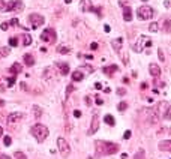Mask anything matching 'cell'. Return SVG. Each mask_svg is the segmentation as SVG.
Segmentation results:
<instances>
[{"instance_id": "obj_1", "label": "cell", "mask_w": 171, "mask_h": 159, "mask_svg": "<svg viewBox=\"0 0 171 159\" xmlns=\"http://www.w3.org/2000/svg\"><path fill=\"white\" fill-rule=\"evenodd\" d=\"M96 153L98 155H114L119 150V144L110 141H96Z\"/></svg>"}, {"instance_id": "obj_2", "label": "cell", "mask_w": 171, "mask_h": 159, "mask_svg": "<svg viewBox=\"0 0 171 159\" xmlns=\"http://www.w3.org/2000/svg\"><path fill=\"white\" fill-rule=\"evenodd\" d=\"M30 134L36 138L38 143H42V141H45V138L48 137V128L45 126V125H42V123H36V125L32 126Z\"/></svg>"}, {"instance_id": "obj_3", "label": "cell", "mask_w": 171, "mask_h": 159, "mask_svg": "<svg viewBox=\"0 0 171 159\" xmlns=\"http://www.w3.org/2000/svg\"><path fill=\"white\" fill-rule=\"evenodd\" d=\"M24 9V5L21 0H11L8 5H5V12H21Z\"/></svg>"}, {"instance_id": "obj_4", "label": "cell", "mask_w": 171, "mask_h": 159, "mask_svg": "<svg viewBox=\"0 0 171 159\" xmlns=\"http://www.w3.org/2000/svg\"><path fill=\"white\" fill-rule=\"evenodd\" d=\"M153 14H155V11L150 6H140L137 11V17L140 20H150L153 17Z\"/></svg>"}, {"instance_id": "obj_5", "label": "cell", "mask_w": 171, "mask_h": 159, "mask_svg": "<svg viewBox=\"0 0 171 159\" xmlns=\"http://www.w3.org/2000/svg\"><path fill=\"white\" fill-rule=\"evenodd\" d=\"M57 147H59V152H60V155L63 158H68L71 155V147L65 138H62V137L57 138Z\"/></svg>"}, {"instance_id": "obj_6", "label": "cell", "mask_w": 171, "mask_h": 159, "mask_svg": "<svg viewBox=\"0 0 171 159\" xmlns=\"http://www.w3.org/2000/svg\"><path fill=\"white\" fill-rule=\"evenodd\" d=\"M41 39L44 42H50V44H53V42H56V30L54 29H45L42 33H41Z\"/></svg>"}, {"instance_id": "obj_7", "label": "cell", "mask_w": 171, "mask_h": 159, "mask_svg": "<svg viewBox=\"0 0 171 159\" xmlns=\"http://www.w3.org/2000/svg\"><path fill=\"white\" fill-rule=\"evenodd\" d=\"M29 21L32 23V27L38 29L39 26H42V24L45 23V18H44L41 14H30V15H29Z\"/></svg>"}, {"instance_id": "obj_8", "label": "cell", "mask_w": 171, "mask_h": 159, "mask_svg": "<svg viewBox=\"0 0 171 159\" xmlns=\"http://www.w3.org/2000/svg\"><path fill=\"white\" fill-rule=\"evenodd\" d=\"M144 45H146V47H152V41H150V39H147V36H144V35H141V38L138 39V42L135 44V51L137 53H140V51H143L144 50Z\"/></svg>"}, {"instance_id": "obj_9", "label": "cell", "mask_w": 171, "mask_h": 159, "mask_svg": "<svg viewBox=\"0 0 171 159\" xmlns=\"http://www.w3.org/2000/svg\"><path fill=\"white\" fill-rule=\"evenodd\" d=\"M99 128V116H98V113H95L93 117H92V123H90V129H89V134L93 135L95 132L98 131Z\"/></svg>"}, {"instance_id": "obj_10", "label": "cell", "mask_w": 171, "mask_h": 159, "mask_svg": "<svg viewBox=\"0 0 171 159\" xmlns=\"http://www.w3.org/2000/svg\"><path fill=\"white\" fill-rule=\"evenodd\" d=\"M80 9L83 12H92L93 11V3H92V0H81L80 2Z\"/></svg>"}, {"instance_id": "obj_11", "label": "cell", "mask_w": 171, "mask_h": 159, "mask_svg": "<svg viewBox=\"0 0 171 159\" xmlns=\"http://www.w3.org/2000/svg\"><path fill=\"white\" fill-rule=\"evenodd\" d=\"M149 72H150V75H152L153 78H158L161 75V68L156 63H150L149 65Z\"/></svg>"}, {"instance_id": "obj_12", "label": "cell", "mask_w": 171, "mask_h": 159, "mask_svg": "<svg viewBox=\"0 0 171 159\" xmlns=\"http://www.w3.org/2000/svg\"><path fill=\"white\" fill-rule=\"evenodd\" d=\"M56 68L60 71L62 75H68L69 74V65L65 62H56Z\"/></svg>"}, {"instance_id": "obj_13", "label": "cell", "mask_w": 171, "mask_h": 159, "mask_svg": "<svg viewBox=\"0 0 171 159\" xmlns=\"http://www.w3.org/2000/svg\"><path fill=\"white\" fill-rule=\"evenodd\" d=\"M158 147H159V150H162V152H171V140L161 141Z\"/></svg>"}, {"instance_id": "obj_14", "label": "cell", "mask_w": 171, "mask_h": 159, "mask_svg": "<svg viewBox=\"0 0 171 159\" xmlns=\"http://www.w3.org/2000/svg\"><path fill=\"white\" fill-rule=\"evenodd\" d=\"M21 71H23V65H21V63H17V62L12 65V66H11V69H9V72H12V75H14V77L18 75Z\"/></svg>"}, {"instance_id": "obj_15", "label": "cell", "mask_w": 171, "mask_h": 159, "mask_svg": "<svg viewBox=\"0 0 171 159\" xmlns=\"http://www.w3.org/2000/svg\"><path fill=\"white\" fill-rule=\"evenodd\" d=\"M20 119H23V113H11V114L8 116V122L9 123H15L17 120H20Z\"/></svg>"}, {"instance_id": "obj_16", "label": "cell", "mask_w": 171, "mask_h": 159, "mask_svg": "<svg viewBox=\"0 0 171 159\" xmlns=\"http://www.w3.org/2000/svg\"><path fill=\"white\" fill-rule=\"evenodd\" d=\"M102 71H104L107 75H113L114 72L119 71V68H117V65H110V66H105V68H104Z\"/></svg>"}, {"instance_id": "obj_17", "label": "cell", "mask_w": 171, "mask_h": 159, "mask_svg": "<svg viewBox=\"0 0 171 159\" xmlns=\"http://www.w3.org/2000/svg\"><path fill=\"white\" fill-rule=\"evenodd\" d=\"M122 44H123V39H122V38H117V39H114V41H111V45H113V48H114L117 53L122 50Z\"/></svg>"}, {"instance_id": "obj_18", "label": "cell", "mask_w": 171, "mask_h": 159, "mask_svg": "<svg viewBox=\"0 0 171 159\" xmlns=\"http://www.w3.org/2000/svg\"><path fill=\"white\" fill-rule=\"evenodd\" d=\"M72 80H74V81H83V80H84V74L78 69L75 72H72Z\"/></svg>"}, {"instance_id": "obj_19", "label": "cell", "mask_w": 171, "mask_h": 159, "mask_svg": "<svg viewBox=\"0 0 171 159\" xmlns=\"http://www.w3.org/2000/svg\"><path fill=\"white\" fill-rule=\"evenodd\" d=\"M123 20L125 21H131V20H132V11H131V8L123 9Z\"/></svg>"}, {"instance_id": "obj_20", "label": "cell", "mask_w": 171, "mask_h": 159, "mask_svg": "<svg viewBox=\"0 0 171 159\" xmlns=\"http://www.w3.org/2000/svg\"><path fill=\"white\" fill-rule=\"evenodd\" d=\"M24 63L27 66H33L35 65V59L32 54H24Z\"/></svg>"}, {"instance_id": "obj_21", "label": "cell", "mask_w": 171, "mask_h": 159, "mask_svg": "<svg viewBox=\"0 0 171 159\" xmlns=\"http://www.w3.org/2000/svg\"><path fill=\"white\" fill-rule=\"evenodd\" d=\"M104 120H105V123H107V125H110V126H114V123H116V122H114V117L111 116V114H107Z\"/></svg>"}, {"instance_id": "obj_22", "label": "cell", "mask_w": 171, "mask_h": 159, "mask_svg": "<svg viewBox=\"0 0 171 159\" xmlns=\"http://www.w3.org/2000/svg\"><path fill=\"white\" fill-rule=\"evenodd\" d=\"M164 32L171 33V20H165L164 21Z\"/></svg>"}, {"instance_id": "obj_23", "label": "cell", "mask_w": 171, "mask_h": 159, "mask_svg": "<svg viewBox=\"0 0 171 159\" xmlns=\"http://www.w3.org/2000/svg\"><path fill=\"white\" fill-rule=\"evenodd\" d=\"M11 53V50L8 48V47H0V59L2 57H6Z\"/></svg>"}, {"instance_id": "obj_24", "label": "cell", "mask_w": 171, "mask_h": 159, "mask_svg": "<svg viewBox=\"0 0 171 159\" xmlns=\"http://www.w3.org/2000/svg\"><path fill=\"white\" fill-rule=\"evenodd\" d=\"M33 113H35V119H39L42 116V110H41V107H38V105H33Z\"/></svg>"}, {"instance_id": "obj_25", "label": "cell", "mask_w": 171, "mask_h": 159, "mask_svg": "<svg viewBox=\"0 0 171 159\" xmlns=\"http://www.w3.org/2000/svg\"><path fill=\"white\" fill-rule=\"evenodd\" d=\"M57 51H59V53H60V54H68V53H69L71 50H69L68 47H63V45H60V47H59V48H57Z\"/></svg>"}, {"instance_id": "obj_26", "label": "cell", "mask_w": 171, "mask_h": 159, "mask_svg": "<svg viewBox=\"0 0 171 159\" xmlns=\"http://www.w3.org/2000/svg\"><path fill=\"white\" fill-rule=\"evenodd\" d=\"M17 45H18V38L12 36V38L9 39V47H17Z\"/></svg>"}, {"instance_id": "obj_27", "label": "cell", "mask_w": 171, "mask_h": 159, "mask_svg": "<svg viewBox=\"0 0 171 159\" xmlns=\"http://www.w3.org/2000/svg\"><path fill=\"white\" fill-rule=\"evenodd\" d=\"M149 30L153 32V33L159 30V26H158V23H152V24H150V26H149Z\"/></svg>"}, {"instance_id": "obj_28", "label": "cell", "mask_w": 171, "mask_h": 159, "mask_svg": "<svg viewBox=\"0 0 171 159\" xmlns=\"http://www.w3.org/2000/svg\"><path fill=\"white\" fill-rule=\"evenodd\" d=\"M134 159H146L144 158V150H138L135 153V156H134Z\"/></svg>"}, {"instance_id": "obj_29", "label": "cell", "mask_w": 171, "mask_h": 159, "mask_svg": "<svg viewBox=\"0 0 171 159\" xmlns=\"http://www.w3.org/2000/svg\"><path fill=\"white\" fill-rule=\"evenodd\" d=\"M30 44H32V36L30 35H26L24 36V47H29Z\"/></svg>"}, {"instance_id": "obj_30", "label": "cell", "mask_w": 171, "mask_h": 159, "mask_svg": "<svg viewBox=\"0 0 171 159\" xmlns=\"http://www.w3.org/2000/svg\"><path fill=\"white\" fill-rule=\"evenodd\" d=\"M164 119H165V120H171V105H168L167 113H165V116H164Z\"/></svg>"}, {"instance_id": "obj_31", "label": "cell", "mask_w": 171, "mask_h": 159, "mask_svg": "<svg viewBox=\"0 0 171 159\" xmlns=\"http://www.w3.org/2000/svg\"><path fill=\"white\" fill-rule=\"evenodd\" d=\"M126 108H128V104L126 102H120L119 105H117V110H119V111H125Z\"/></svg>"}, {"instance_id": "obj_32", "label": "cell", "mask_w": 171, "mask_h": 159, "mask_svg": "<svg viewBox=\"0 0 171 159\" xmlns=\"http://www.w3.org/2000/svg\"><path fill=\"white\" fill-rule=\"evenodd\" d=\"M11 143H12V140H11V137H8V135H6V137L3 138V144L6 146V147H9V146H11Z\"/></svg>"}, {"instance_id": "obj_33", "label": "cell", "mask_w": 171, "mask_h": 159, "mask_svg": "<svg viewBox=\"0 0 171 159\" xmlns=\"http://www.w3.org/2000/svg\"><path fill=\"white\" fill-rule=\"evenodd\" d=\"M15 158H17V159H27L23 152H15Z\"/></svg>"}, {"instance_id": "obj_34", "label": "cell", "mask_w": 171, "mask_h": 159, "mask_svg": "<svg viewBox=\"0 0 171 159\" xmlns=\"http://www.w3.org/2000/svg\"><path fill=\"white\" fill-rule=\"evenodd\" d=\"M158 54H159V60L165 62V57H164V51H162V48H159V50H158Z\"/></svg>"}, {"instance_id": "obj_35", "label": "cell", "mask_w": 171, "mask_h": 159, "mask_svg": "<svg viewBox=\"0 0 171 159\" xmlns=\"http://www.w3.org/2000/svg\"><path fill=\"white\" fill-rule=\"evenodd\" d=\"M131 135H132V132H131V131H125L123 138H125V140H129V138H131Z\"/></svg>"}, {"instance_id": "obj_36", "label": "cell", "mask_w": 171, "mask_h": 159, "mask_svg": "<svg viewBox=\"0 0 171 159\" xmlns=\"http://www.w3.org/2000/svg\"><path fill=\"white\" fill-rule=\"evenodd\" d=\"M80 71H89V72H93V68H92V66H81Z\"/></svg>"}, {"instance_id": "obj_37", "label": "cell", "mask_w": 171, "mask_h": 159, "mask_svg": "<svg viewBox=\"0 0 171 159\" xmlns=\"http://www.w3.org/2000/svg\"><path fill=\"white\" fill-rule=\"evenodd\" d=\"M15 81H17V78H15V77H11V78H8V83H9L8 86H14V84H15Z\"/></svg>"}, {"instance_id": "obj_38", "label": "cell", "mask_w": 171, "mask_h": 159, "mask_svg": "<svg viewBox=\"0 0 171 159\" xmlns=\"http://www.w3.org/2000/svg\"><path fill=\"white\" fill-rule=\"evenodd\" d=\"M9 24H12V26H18V24H20V21H18V18H12Z\"/></svg>"}, {"instance_id": "obj_39", "label": "cell", "mask_w": 171, "mask_h": 159, "mask_svg": "<svg viewBox=\"0 0 171 159\" xmlns=\"http://www.w3.org/2000/svg\"><path fill=\"white\" fill-rule=\"evenodd\" d=\"M0 27H2V30H8L9 23H2V26H0Z\"/></svg>"}, {"instance_id": "obj_40", "label": "cell", "mask_w": 171, "mask_h": 159, "mask_svg": "<svg viewBox=\"0 0 171 159\" xmlns=\"http://www.w3.org/2000/svg\"><path fill=\"white\" fill-rule=\"evenodd\" d=\"M125 93H126V90H125V89H117V95H120V96H123Z\"/></svg>"}, {"instance_id": "obj_41", "label": "cell", "mask_w": 171, "mask_h": 159, "mask_svg": "<svg viewBox=\"0 0 171 159\" xmlns=\"http://www.w3.org/2000/svg\"><path fill=\"white\" fill-rule=\"evenodd\" d=\"M90 50H93V51L98 50V44H96V42H92V44H90Z\"/></svg>"}, {"instance_id": "obj_42", "label": "cell", "mask_w": 171, "mask_h": 159, "mask_svg": "<svg viewBox=\"0 0 171 159\" xmlns=\"http://www.w3.org/2000/svg\"><path fill=\"white\" fill-rule=\"evenodd\" d=\"M74 117H81V111L80 110H75L74 111Z\"/></svg>"}, {"instance_id": "obj_43", "label": "cell", "mask_w": 171, "mask_h": 159, "mask_svg": "<svg viewBox=\"0 0 171 159\" xmlns=\"http://www.w3.org/2000/svg\"><path fill=\"white\" fill-rule=\"evenodd\" d=\"M95 89H96V90H101V89H102V84H101V83H95Z\"/></svg>"}, {"instance_id": "obj_44", "label": "cell", "mask_w": 171, "mask_h": 159, "mask_svg": "<svg viewBox=\"0 0 171 159\" xmlns=\"http://www.w3.org/2000/svg\"><path fill=\"white\" fill-rule=\"evenodd\" d=\"M72 90H74V86H68V89H66V95H69Z\"/></svg>"}, {"instance_id": "obj_45", "label": "cell", "mask_w": 171, "mask_h": 159, "mask_svg": "<svg viewBox=\"0 0 171 159\" xmlns=\"http://www.w3.org/2000/svg\"><path fill=\"white\" fill-rule=\"evenodd\" d=\"M95 101H96V104H98V105H102V104H104V101H102L101 98H96Z\"/></svg>"}, {"instance_id": "obj_46", "label": "cell", "mask_w": 171, "mask_h": 159, "mask_svg": "<svg viewBox=\"0 0 171 159\" xmlns=\"http://www.w3.org/2000/svg\"><path fill=\"white\" fill-rule=\"evenodd\" d=\"M20 84H21V89H23V90H27V86H26V83H20Z\"/></svg>"}, {"instance_id": "obj_47", "label": "cell", "mask_w": 171, "mask_h": 159, "mask_svg": "<svg viewBox=\"0 0 171 159\" xmlns=\"http://www.w3.org/2000/svg\"><path fill=\"white\" fill-rule=\"evenodd\" d=\"M104 30H105V32H107V33H108V32H110L111 29H110V26H105V27H104Z\"/></svg>"}, {"instance_id": "obj_48", "label": "cell", "mask_w": 171, "mask_h": 159, "mask_svg": "<svg viewBox=\"0 0 171 159\" xmlns=\"http://www.w3.org/2000/svg\"><path fill=\"white\" fill-rule=\"evenodd\" d=\"M86 104H87V105H90V104H92V101H90V98H86Z\"/></svg>"}, {"instance_id": "obj_49", "label": "cell", "mask_w": 171, "mask_h": 159, "mask_svg": "<svg viewBox=\"0 0 171 159\" xmlns=\"http://www.w3.org/2000/svg\"><path fill=\"white\" fill-rule=\"evenodd\" d=\"M141 89H143V90H144V89H147V84H146V83H143V84H141Z\"/></svg>"}, {"instance_id": "obj_50", "label": "cell", "mask_w": 171, "mask_h": 159, "mask_svg": "<svg viewBox=\"0 0 171 159\" xmlns=\"http://www.w3.org/2000/svg\"><path fill=\"white\" fill-rule=\"evenodd\" d=\"M0 159H11V156H6L5 155V156H0Z\"/></svg>"}, {"instance_id": "obj_51", "label": "cell", "mask_w": 171, "mask_h": 159, "mask_svg": "<svg viewBox=\"0 0 171 159\" xmlns=\"http://www.w3.org/2000/svg\"><path fill=\"white\" fill-rule=\"evenodd\" d=\"M2 134H3V129H2V126H0V137H2Z\"/></svg>"}, {"instance_id": "obj_52", "label": "cell", "mask_w": 171, "mask_h": 159, "mask_svg": "<svg viewBox=\"0 0 171 159\" xmlns=\"http://www.w3.org/2000/svg\"><path fill=\"white\" fill-rule=\"evenodd\" d=\"M71 2H72V0H65V3H68V5H69Z\"/></svg>"}, {"instance_id": "obj_53", "label": "cell", "mask_w": 171, "mask_h": 159, "mask_svg": "<svg viewBox=\"0 0 171 159\" xmlns=\"http://www.w3.org/2000/svg\"><path fill=\"white\" fill-rule=\"evenodd\" d=\"M3 105H5V102H3V101H0V107H3Z\"/></svg>"}]
</instances>
